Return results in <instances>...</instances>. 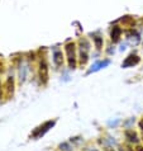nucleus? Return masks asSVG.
I'll list each match as a JSON object with an SVG mask.
<instances>
[{"instance_id": "nucleus-1", "label": "nucleus", "mask_w": 143, "mask_h": 151, "mask_svg": "<svg viewBox=\"0 0 143 151\" xmlns=\"http://www.w3.org/2000/svg\"><path fill=\"white\" fill-rule=\"evenodd\" d=\"M66 53H67V61H69L70 69H76V50H75V43H67L66 45Z\"/></svg>"}, {"instance_id": "nucleus-2", "label": "nucleus", "mask_w": 143, "mask_h": 151, "mask_svg": "<svg viewBox=\"0 0 143 151\" xmlns=\"http://www.w3.org/2000/svg\"><path fill=\"white\" fill-rule=\"evenodd\" d=\"M53 126H54V121H48V122L43 123L42 126H39V127H37L34 131L32 132V136L34 138H39L41 136H43L49 128H52Z\"/></svg>"}, {"instance_id": "nucleus-3", "label": "nucleus", "mask_w": 143, "mask_h": 151, "mask_svg": "<svg viewBox=\"0 0 143 151\" xmlns=\"http://www.w3.org/2000/svg\"><path fill=\"white\" fill-rule=\"evenodd\" d=\"M38 74H39L41 83L43 84V85H46L47 81H48V66H47V64H46V61H41Z\"/></svg>"}, {"instance_id": "nucleus-4", "label": "nucleus", "mask_w": 143, "mask_h": 151, "mask_svg": "<svg viewBox=\"0 0 143 151\" xmlns=\"http://www.w3.org/2000/svg\"><path fill=\"white\" fill-rule=\"evenodd\" d=\"M138 62H139V57L137 55H129L127 58H125V61L123 62V68H130V66H136Z\"/></svg>"}, {"instance_id": "nucleus-5", "label": "nucleus", "mask_w": 143, "mask_h": 151, "mask_svg": "<svg viewBox=\"0 0 143 151\" xmlns=\"http://www.w3.org/2000/svg\"><path fill=\"white\" fill-rule=\"evenodd\" d=\"M120 35H122V28L118 27V26H114L112 29V41L113 42H118L120 38Z\"/></svg>"}, {"instance_id": "nucleus-6", "label": "nucleus", "mask_w": 143, "mask_h": 151, "mask_svg": "<svg viewBox=\"0 0 143 151\" xmlns=\"http://www.w3.org/2000/svg\"><path fill=\"white\" fill-rule=\"evenodd\" d=\"M53 61H54V64H56V66H62V64H64V56H62L61 51H54Z\"/></svg>"}, {"instance_id": "nucleus-7", "label": "nucleus", "mask_w": 143, "mask_h": 151, "mask_svg": "<svg viewBox=\"0 0 143 151\" xmlns=\"http://www.w3.org/2000/svg\"><path fill=\"white\" fill-rule=\"evenodd\" d=\"M125 136L129 138V141L132 142H138V137H137V133L133 132V131H127L125 132Z\"/></svg>"}, {"instance_id": "nucleus-8", "label": "nucleus", "mask_w": 143, "mask_h": 151, "mask_svg": "<svg viewBox=\"0 0 143 151\" xmlns=\"http://www.w3.org/2000/svg\"><path fill=\"white\" fill-rule=\"evenodd\" d=\"M92 38H94V42H95L96 48L100 50V48H102V46H103V38H102L100 36H94Z\"/></svg>"}, {"instance_id": "nucleus-9", "label": "nucleus", "mask_w": 143, "mask_h": 151, "mask_svg": "<svg viewBox=\"0 0 143 151\" xmlns=\"http://www.w3.org/2000/svg\"><path fill=\"white\" fill-rule=\"evenodd\" d=\"M109 64V61L107 60V61H103V62H99V64H96L95 66H94V70H98V69H100V68H104V66H107Z\"/></svg>"}, {"instance_id": "nucleus-10", "label": "nucleus", "mask_w": 143, "mask_h": 151, "mask_svg": "<svg viewBox=\"0 0 143 151\" xmlns=\"http://www.w3.org/2000/svg\"><path fill=\"white\" fill-rule=\"evenodd\" d=\"M120 151H133V149H130L129 146H122Z\"/></svg>"}, {"instance_id": "nucleus-11", "label": "nucleus", "mask_w": 143, "mask_h": 151, "mask_svg": "<svg viewBox=\"0 0 143 151\" xmlns=\"http://www.w3.org/2000/svg\"><path fill=\"white\" fill-rule=\"evenodd\" d=\"M139 127H141V129H142V131H143V119L141 121V122H139Z\"/></svg>"}, {"instance_id": "nucleus-12", "label": "nucleus", "mask_w": 143, "mask_h": 151, "mask_svg": "<svg viewBox=\"0 0 143 151\" xmlns=\"http://www.w3.org/2000/svg\"><path fill=\"white\" fill-rule=\"evenodd\" d=\"M105 151H114V150L110 149V147H107V149H105Z\"/></svg>"}, {"instance_id": "nucleus-13", "label": "nucleus", "mask_w": 143, "mask_h": 151, "mask_svg": "<svg viewBox=\"0 0 143 151\" xmlns=\"http://www.w3.org/2000/svg\"><path fill=\"white\" fill-rule=\"evenodd\" d=\"M137 151H143V147H137Z\"/></svg>"}, {"instance_id": "nucleus-14", "label": "nucleus", "mask_w": 143, "mask_h": 151, "mask_svg": "<svg viewBox=\"0 0 143 151\" xmlns=\"http://www.w3.org/2000/svg\"><path fill=\"white\" fill-rule=\"evenodd\" d=\"M0 98H1V90H0Z\"/></svg>"}, {"instance_id": "nucleus-15", "label": "nucleus", "mask_w": 143, "mask_h": 151, "mask_svg": "<svg viewBox=\"0 0 143 151\" xmlns=\"http://www.w3.org/2000/svg\"><path fill=\"white\" fill-rule=\"evenodd\" d=\"M92 151H98V150H92Z\"/></svg>"}]
</instances>
